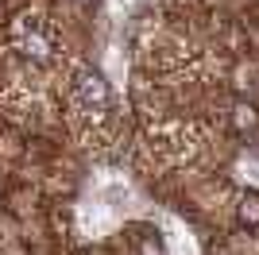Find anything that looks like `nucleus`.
Masks as SVG:
<instances>
[{"label": "nucleus", "mask_w": 259, "mask_h": 255, "mask_svg": "<svg viewBox=\"0 0 259 255\" xmlns=\"http://www.w3.org/2000/svg\"><path fill=\"white\" fill-rule=\"evenodd\" d=\"M74 89H77V97H81V105L93 108V112H101V108L108 105V85L101 81L93 70H81V74L74 77Z\"/></svg>", "instance_id": "f257e3e1"}, {"label": "nucleus", "mask_w": 259, "mask_h": 255, "mask_svg": "<svg viewBox=\"0 0 259 255\" xmlns=\"http://www.w3.org/2000/svg\"><path fill=\"white\" fill-rule=\"evenodd\" d=\"M240 224H248V228H255L259 224V193H244L240 197Z\"/></svg>", "instance_id": "f03ea898"}, {"label": "nucleus", "mask_w": 259, "mask_h": 255, "mask_svg": "<svg viewBox=\"0 0 259 255\" xmlns=\"http://www.w3.org/2000/svg\"><path fill=\"white\" fill-rule=\"evenodd\" d=\"M232 120H236L240 132H251V128L259 124V116H255V108H251V105H236V116H232Z\"/></svg>", "instance_id": "7ed1b4c3"}, {"label": "nucleus", "mask_w": 259, "mask_h": 255, "mask_svg": "<svg viewBox=\"0 0 259 255\" xmlns=\"http://www.w3.org/2000/svg\"><path fill=\"white\" fill-rule=\"evenodd\" d=\"M140 255H162V240H159V236H151V232H147V236L140 240Z\"/></svg>", "instance_id": "20e7f679"}, {"label": "nucleus", "mask_w": 259, "mask_h": 255, "mask_svg": "<svg viewBox=\"0 0 259 255\" xmlns=\"http://www.w3.org/2000/svg\"><path fill=\"white\" fill-rule=\"evenodd\" d=\"M77 4H93V0H77Z\"/></svg>", "instance_id": "39448f33"}]
</instances>
